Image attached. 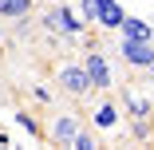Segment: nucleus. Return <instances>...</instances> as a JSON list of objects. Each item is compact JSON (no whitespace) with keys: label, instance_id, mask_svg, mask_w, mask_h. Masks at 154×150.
<instances>
[{"label":"nucleus","instance_id":"nucleus-1","mask_svg":"<svg viewBox=\"0 0 154 150\" xmlns=\"http://www.w3.org/2000/svg\"><path fill=\"white\" fill-rule=\"evenodd\" d=\"M83 71H87L91 87H99V91H111L115 87V75H111V63H107L103 51H87L83 55Z\"/></svg>","mask_w":154,"mask_h":150},{"label":"nucleus","instance_id":"nucleus-8","mask_svg":"<svg viewBox=\"0 0 154 150\" xmlns=\"http://www.w3.org/2000/svg\"><path fill=\"white\" fill-rule=\"evenodd\" d=\"M75 130H79V118H75V115H59V118H55V127H51V138L67 142Z\"/></svg>","mask_w":154,"mask_h":150},{"label":"nucleus","instance_id":"nucleus-15","mask_svg":"<svg viewBox=\"0 0 154 150\" xmlns=\"http://www.w3.org/2000/svg\"><path fill=\"white\" fill-rule=\"evenodd\" d=\"M150 44H154V36H150Z\"/></svg>","mask_w":154,"mask_h":150},{"label":"nucleus","instance_id":"nucleus-7","mask_svg":"<svg viewBox=\"0 0 154 150\" xmlns=\"http://www.w3.org/2000/svg\"><path fill=\"white\" fill-rule=\"evenodd\" d=\"M122 36H131V40H150L154 36V28L146 24V20H134V16H122Z\"/></svg>","mask_w":154,"mask_h":150},{"label":"nucleus","instance_id":"nucleus-11","mask_svg":"<svg viewBox=\"0 0 154 150\" xmlns=\"http://www.w3.org/2000/svg\"><path fill=\"white\" fill-rule=\"evenodd\" d=\"M67 146H75V150H95L99 142H95V138H91V134H87V130L79 127V130H75V134L67 138Z\"/></svg>","mask_w":154,"mask_h":150},{"label":"nucleus","instance_id":"nucleus-2","mask_svg":"<svg viewBox=\"0 0 154 150\" xmlns=\"http://www.w3.org/2000/svg\"><path fill=\"white\" fill-rule=\"evenodd\" d=\"M83 24H87V20L71 16L67 8H51V12L44 16V28H48V32H63V36H79V32H83Z\"/></svg>","mask_w":154,"mask_h":150},{"label":"nucleus","instance_id":"nucleus-9","mask_svg":"<svg viewBox=\"0 0 154 150\" xmlns=\"http://www.w3.org/2000/svg\"><path fill=\"white\" fill-rule=\"evenodd\" d=\"M28 12H32V0H0V16L8 20H24Z\"/></svg>","mask_w":154,"mask_h":150},{"label":"nucleus","instance_id":"nucleus-12","mask_svg":"<svg viewBox=\"0 0 154 150\" xmlns=\"http://www.w3.org/2000/svg\"><path fill=\"white\" fill-rule=\"evenodd\" d=\"M16 123H20V127H24L28 134H36V138L44 134V130H40V123H36V118H32V115H16Z\"/></svg>","mask_w":154,"mask_h":150},{"label":"nucleus","instance_id":"nucleus-10","mask_svg":"<svg viewBox=\"0 0 154 150\" xmlns=\"http://www.w3.org/2000/svg\"><path fill=\"white\" fill-rule=\"evenodd\" d=\"M95 123H99V127H115V123H119V111H115V103H103V107L95 111Z\"/></svg>","mask_w":154,"mask_h":150},{"label":"nucleus","instance_id":"nucleus-14","mask_svg":"<svg viewBox=\"0 0 154 150\" xmlns=\"http://www.w3.org/2000/svg\"><path fill=\"white\" fill-rule=\"evenodd\" d=\"M146 71H150V75H154V63H146Z\"/></svg>","mask_w":154,"mask_h":150},{"label":"nucleus","instance_id":"nucleus-13","mask_svg":"<svg viewBox=\"0 0 154 150\" xmlns=\"http://www.w3.org/2000/svg\"><path fill=\"white\" fill-rule=\"evenodd\" d=\"M95 16H99V0H83V20L91 24Z\"/></svg>","mask_w":154,"mask_h":150},{"label":"nucleus","instance_id":"nucleus-5","mask_svg":"<svg viewBox=\"0 0 154 150\" xmlns=\"http://www.w3.org/2000/svg\"><path fill=\"white\" fill-rule=\"evenodd\" d=\"M122 16H127V12H122L115 0H99V16H95V24H103V28H111V32H115V28L122 24Z\"/></svg>","mask_w":154,"mask_h":150},{"label":"nucleus","instance_id":"nucleus-3","mask_svg":"<svg viewBox=\"0 0 154 150\" xmlns=\"http://www.w3.org/2000/svg\"><path fill=\"white\" fill-rule=\"evenodd\" d=\"M119 51H122V59H127L131 67H146V63H154V47H150V40H131V36H122Z\"/></svg>","mask_w":154,"mask_h":150},{"label":"nucleus","instance_id":"nucleus-6","mask_svg":"<svg viewBox=\"0 0 154 150\" xmlns=\"http://www.w3.org/2000/svg\"><path fill=\"white\" fill-rule=\"evenodd\" d=\"M127 115L134 118V123H150V99H142V95H134V91H127Z\"/></svg>","mask_w":154,"mask_h":150},{"label":"nucleus","instance_id":"nucleus-4","mask_svg":"<svg viewBox=\"0 0 154 150\" xmlns=\"http://www.w3.org/2000/svg\"><path fill=\"white\" fill-rule=\"evenodd\" d=\"M59 83H63V91H71V95H87L91 91V79H87L83 63H67L59 71Z\"/></svg>","mask_w":154,"mask_h":150}]
</instances>
